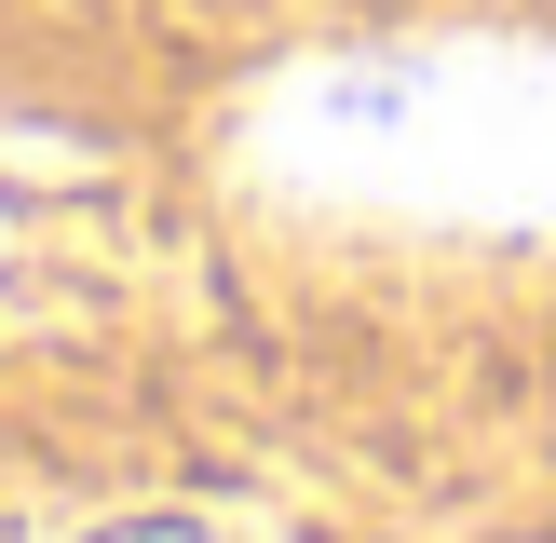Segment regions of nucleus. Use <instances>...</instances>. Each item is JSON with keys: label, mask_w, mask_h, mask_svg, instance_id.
<instances>
[{"label": "nucleus", "mask_w": 556, "mask_h": 543, "mask_svg": "<svg viewBox=\"0 0 556 543\" xmlns=\"http://www.w3.org/2000/svg\"><path fill=\"white\" fill-rule=\"evenodd\" d=\"M244 177L313 217L556 244V41H353L244 96Z\"/></svg>", "instance_id": "nucleus-1"}, {"label": "nucleus", "mask_w": 556, "mask_h": 543, "mask_svg": "<svg viewBox=\"0 0 556 543\" xmlns=\"http://www.w3.org/2000/svg\"><path fill=\"white\" fill-rule=\"evenodd\" d=\"M123 543H204V530H123Z\"/></svg>", "instance_id": "nucleus-2"}]
</instances>
